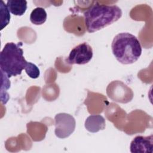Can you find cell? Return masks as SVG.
<instances>
[{
    "label": "cell",
    "instance_id": "7",
    "mask_svg": "<svg viewBox=\"0 0 153 153\" xmlns=\"http://www.w3.org/2000/svg\"><path fill=\"white\" fill-rule=\"evenodd\" d=\"M131 153H152L153 151V135L137 136L130 143Z\"/></svg>",
    "mask_w": 153,
    "mask_h": 153
},
{
    "label": "cell",
    "instance_id": "3",
    "mask_svg": "<svg viewBox=\"0 0 153 153\" xmlns=\"http://www.w3.org/2000/svg\"><path fill=\"white\" fill-rule=\"evenodd\" d=\"M22 46V42H7L0 53L1 71L8 78L20 75L27 62Z\"/></svg>",
    "mask_w": 153,
    "mask_h": 153
},
{
    "label": "cell",
    "instance_id": "1",
    "mask_svg": "<svg viewBox=\"0 0 153 153\" xmlns=\"http://www.w3.org/2000/svg\"><path fill=\"white\" fill-rule=\"evenodd\" d=\"M122 14L118 6L101 4L96 1L84 13L86 29L89 33L98 31L118 20Z\"/></svg>",
    "mask_w": 153,
    "mask_h": 153
},
{
    "label": "cell",
    "instance_id": "10",
    "mask_svg": "<svg viewBox=\"0 0 153 153\" xmlns=\"http://www.w3.org/2000/svg\"><path fill=\"white\" fill-rule=\"evenodd\" d=\"M47 14L45 10L42 7L34 8L30 13V20L35 25H41L46 22Z\"/></svg>",
    "mask_w": 153,
    "mask_h": 153
},
{
    "label": "cell",
    "instance_id": "6",
    "mask_svg": "<svg viewBox=\"0 0 153 153\" xmlns=\"http://www.w3.org/2000/svg\"><path fill=\"white\" fill-rule=\"evenodd\" d=\"M93 56L92 47L87 42H82L71 50L66 62L69 65H85L91 60Z\"/></svg>",
    "mask_w": 153,
    "mask_h": 153
},
{
    "label": "cell",
    "instance_id": "8",
    "mask_svg": "<svg viewBox=\"0 0 153 153\" xmlns=\"http://www.w3.org/2000/svg\"><path fill=\"white\" fill-rule=\"evenodd\" d=\"M105 120L100 115H91L88 116L84 123L85 128L91 133H97L105 128Z\"/></svg>",
    "mask_w": 153,
    "mask_h": 153
},
{
    "label": "cell",
    "instance_id": "11",
    "mask_svg": "<svg viewBox=\"0 0 153 153\" xmlns=\"http://www.w3.org/2000/svg\"><path fill=\"white\" fill-rule=\"evenodd\" d=\"M1 30L3 29L4 27L7 26L10 20V11L3 1H1Z\"/></svg>",
    "mask_w": 153,
    "mask_h": 153
},
{
    "label": "cell",
    "instance_id": "2",
    "mask_svg": "<svg viewBox=\"0 0 153 153\" xmlns=\"http://www.w3.org/2000/svg\"><path fill=\"white\" fill-rule=\"evenodd\" d=\"M111 48L115 59L124 65L136 62L142 51L137 37L128 32H122L115 35L112 42Z\"/></svg>",
    "mask_w": 153,
    "mask_h": 153
},
{
    "label": "cell",
    "instance_id": "5",
    "mask_svg": "<svg viewBox=\"0 0 153 153\" xmlns=\"http://www.w3.org/2000/svg\"><path fill=\"white\" fill-rule=\"evenodd\" d=\"M56 136L60 139L68 137L75 130L76 121L71 115L67 113H59L55 115Z\"/></svg>",
    "mask_w": 153,
    "mask_h": 153
},
{
    "label": "cell",
    "instance_id": "9",
    "mask_svg": "<svg viewBox=\"0 0 153 153\" xmlns=\"http://www.w3.org/2000/svg\"><path fill=\"white\" fill-rule=\"evenodd\" d=\"M10 12L14 16H23L27 9V1L25 0H9L7 2Z\"/></svg>",
    "mask_w": 153,
    "mask_h": 153
},
{
    "label": "cell",
    "instance_id": "12",
    "mask_svg": "<svg viewBox=\"0 0 153 153\" xmlns=\"http://www.w3.org/2000/svg\"><path fill=\"white\" fill-rule=\"evenodd\" d=\"M25 70L27 75L32 79L38 78L40 75V71L36 65L31 62H27Z\"/></svg>",
    "mask_w": 153,
    "mask_h": 153
},
{
    "label": "cell",
    "instance_id": "4",
    "mask_svg": "<svg viewBox=\"0 0 153 153\" xmlns=\"http://www.w3.org/2000/svg\"><path fill=\"white\" fill-rule=\"evenodd\" d=\"M106 94L112 100L121 103H127L133 98V90L123 82L115 80L110 82L106 89Z\"/></svg>",
    "mask_w": 153,
    "mask_h": 153
}]
</instances>
